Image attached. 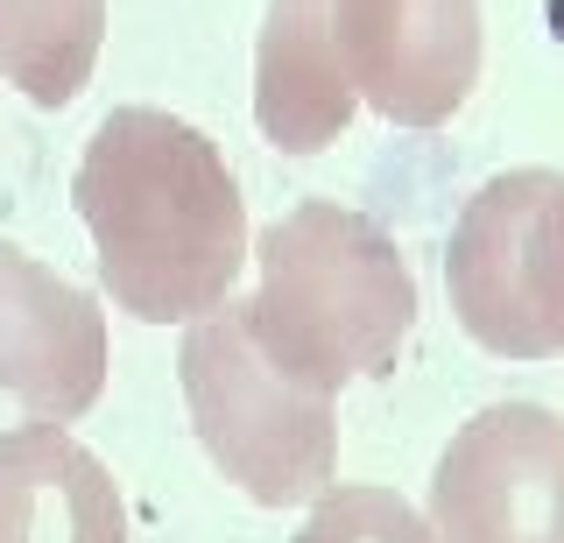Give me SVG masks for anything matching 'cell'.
Segmentation results:
<instances>
[{"mask_svg":"<svg viewBox=\"0 0 564 543\" xmlns=\"http://www.w3.org/2000/svg\"><path fill=\"white\" fill-rule=\"evenodd\" d=\"M99 283L141 325H184L234 296L247 269V205L219 142L163 107H113L70 177Z\"/></svg>","mask_w":564,"mask_h":543,"instance_id":"obj_1","label":"cell"},{"mask_svg":"<svg viewBox=\"0 0 564 543\" xmlns=\"http://www.w3.org/2000/svg\"><path fill=\"white\" fill-rule=\"evenodd\" d=\"M0 543H128L113 473L64 424L0 431Z\"/></svg>","mask_w":564,"mask_h":543,"instance_id":"obj_8","label":"cell"},{"mask_svg":"<svg viewBox=\"0 0 564 543\" xmlns=\"http://www.w3.org/2000/svg\"><path fill=\"white\" fill-rule=\"evenodd\" d=\"M106 43V0H0V78L35 107H70Z\"/></svg>","mask_w":564,"mask_h":543,"instance_id":"obj_10","label":"cell"},{"mask_svg":"<svg viewBox=\"0 0 564 543\" xmlns=\"http://www.w3.org/2000/svg\"><path fill=\"white\" fill-rule=\"evenodd\" d=\"M254 354L304 395L395 374L416 325V275L367 213L311 198L254 240V290L240 296Z\"/></svg>","mask_w":564,"mask_h":543,"instance_id":"obj_2","label":"cell"},{"mask_svg":"<svg viewBox=\"0 0 564 543\" xmlns=\"http://www.w3.org/2000/svg\"><path fill=\"white\" fill-rule=\"evenodd\" d=\"M452 311L494 360L564 354V170L480 184L445 248Z\"/></svg>","mask_w":564,"mask_h":543,"instance_id":"obj_4","label":"cell"},{"mask_svg":"<svg viewBox=\"0 0 564 543\" xmlns=\"http://www.w3.org/2000/svg\"><path fill=\"white\" fill-rule=\"evenodd\" d=\"M184 402H191V431L212 452V466L261 508H296L317 501L332 487L339 466V424H332V402L304 395L254 354L240 318V296H226L219 311L191 318L184 354Z\"/></svg>","mask_w":564,"mask_h":543,"instance_id":"obj_3","label":"cell"},{"mask_svg":"<svg viewBox=\"0 0 564 543\" xmlns=\"http://www.w3.org/2000/svg\"><path fill=\"white\" fill-rule=\"evenodd\" d=\"M332 50L395 128H445L480 85V0H332Z\"/></svg>","mask_w":564,"mask_h":543,"instance_id":"obj_6","label":"cell"},{"mask_svg":"<svg viewBox=\"0 0 564 543\" xmlns=\"http://www.w3.org/2000/svg\"><path fill=\"white\" fill-rule=\"evenodd\" d=\"M106 389V311L93 290L0 240V395L35 424H70Z\"/></svg>","mask_w":564,"mask_h":543,"instance_id":"obj_7","label":"cell"},{"mask_svg":"<svg viewBox=\"0 0 564 543\" xmlns=\"http://www.w3.org/2000/svg\"><path fill=\"white\" fill-rule=\"evenodd\" d=\"M352 85L332 50V0H269L254 43V128L282 155H317L346 134Z\"/></svg>","mask_w":564,"mask_h":543,"instance_id":"obj_9","label":"cell"},{"mask_svg":"<svg viewBox=\"0 0 564 543\" xmlns=\"http://www.w3.org/2000/svg\"><path fill=\"white\" fill-rule=\"evenodd\" d=\"M296 543H431L423 515L388 487H325Z\"/></svg>","mask_w":564,"mask_h":543,"instance_id":"obj_11","label":"cell"},{"mask_svg":"<svg viewBox=\"0 0 564 543\" xmlns=\"http://www.w3.org/2000/svg\"><path fill=\"white\" fill-rule=\"evenodd\" d=\"M431 543H564V416L494 402L431 473Z\"/></svg>","mask_w":564,"mask_h":543,"instance_id":"obj_5","label":"cell"}]
</instances>
